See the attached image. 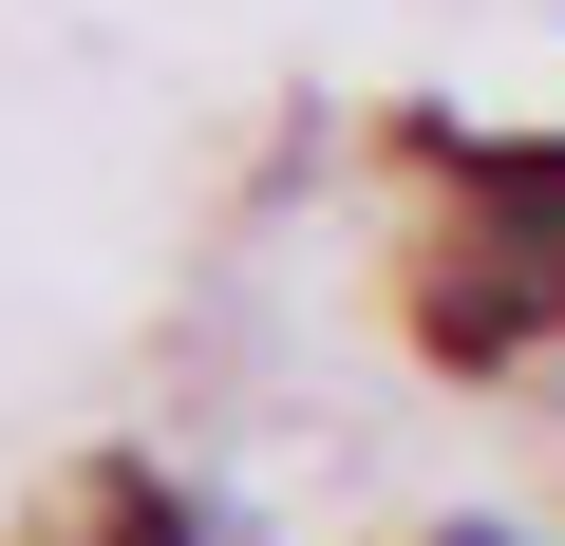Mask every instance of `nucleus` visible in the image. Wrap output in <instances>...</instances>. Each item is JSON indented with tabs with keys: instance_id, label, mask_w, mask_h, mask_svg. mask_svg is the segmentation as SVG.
<instances>
[{
	"instance_id": "7ed1b4c3",
	"label": "nucleus",
	"mask_w": 565,
	"mask_h": 546,
	"mask_svg": "<svg viewBox=\"0 0 565 546\" xmlns=\"http://www.w3.org/2000/svg\"><path fill=\"white\" fill-rule=\"evenodd\" d=\"M434 546H546V527H490V508H452V527H434Z\"/></svg>"
},
{
	"instance_id": "f03ea898",
	"label": "nucleus",
	"mask_w": 565,
	"mask_h": 546,
	"mask_svg": "<svg viewBox=\"0 0 565 546\" xmlns=\"http://www.w3.org/2000/svg\"><path fill=\"white\" fill-rule=\"evenodd\" d=\"M114 546H207V508L189 490H114Z\"/></svg>"
},
{
	"instance_id": "f257e3e1",
	"label": "nucleus",
	"mask_w": 565,
	"mask_h": 546,
	"mask_svg": "<svg viewBox=\"0 0 565 546\" xmlns=\"http://www.w3.org/2000/svg\"><path fill=\"white\" fill-rule=\"evenodd\" d=\"M471 207H490V340L509 321H565V132H490L471 151Z\"/></svg>"
}]
</instances>
